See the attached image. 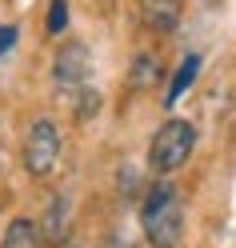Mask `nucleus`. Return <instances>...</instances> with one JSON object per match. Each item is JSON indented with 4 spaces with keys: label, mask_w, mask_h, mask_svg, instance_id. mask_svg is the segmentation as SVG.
Masks as SVG:
<instances>
[{
    "label": "nucleus",
    "mask_w": 236,
    "mask_h": 248,
    "mask_svg": "<svg viewBox=\"0 0 236 248\" xmlns=\"http://www.w3.org/2000/svg\"><path fill=\"white\" fill-rule=\"evenodd\" d=\"M140 224H144V236L152 248H176L184 236V208H180V196L168 180L152 184L144 204H140Z\"/></svg>",
    "instance_id": "obj_1"
},
{
    "label": "nucleus",
    "mask_w": 236,
    "mask_h": 248,
    "mask_svg": "<svg viewBox=\"0 0 236 248\" xmlns=\"http://www.w3.org/2000/svg\"><path fill=\"white\" fill-rule=\"evenodd\" d=\"M192 148H196V128L188 120H168L160 132L152 136V144H148V164H152V172H176V168L192 156Z\"/></svg>",
    "instance_id": "obj_2"
},
{
    "label": "nucleus",
    "mask_w": 236,
    "mask_h": 248,
    "mask_svg": "<svg viewBox=\"0 0 236 248\" xmlns=\"http://www.w3.org/2000/svg\"><path fill=\"white\" fill-rule=\"evenodd\" d=\"M60 160V128L52 120H36L32 128H28L24 136V168H28V176H48L52 168Z\"/></svg>",
    "instance_id": "obj_3"
},
{
    "label": "nucleus",
    "mask_w": 236,
    "mask_h": 248,
    "mask_svg": "<svg viewBox=\"0 0 236 248\" xmlns=\"http://www.w3.org/2000/svg\"><path fill=\"white\" fill-rule=\"evenodd\" d=\"M88 68H92V56H88V48L80 40H68L64 48L56 52V80L60 84H80L84 76H88Z\"/></svg>",
    "instance_id": "obj_4"
},
{
    "label": "nucleus",
    "mask_w": 236,
    "mask_h": 248,
    "mask_svg": "<svg viewBox=\"0 0 236 248\" xmlns=\"http://www.w3.org/2000/svg\"><path fill=\"white\" fill-rule=\"evenodd\" d=\"M68 216H72L68 196H56L52 204H48V212H44L40 240H48V244H64V240H68Z\"/></svg>",
    "instance_id": "obj_5"
},
{
    "label": "nucleus",
    "mask_w": 236,
    "mask_h": 248,
    "mask_svg": "<svg viewBox=\"0 0 236 248\" xmlns=\"http://www.w3.org/2000/svg\"><path fill=\"white\" fill-rule=\"evenodd\" d=\"M140 12L152 32H172L180 20V0H140Z\"/></svg>",
    "instance_id": "obj_6"
},
{
    "label": "nucleus",
    "mask_w": 236,
    "mask_h": 248,
    "mask_svg": "<svg viewBox=\"0 0 236 248\" xmlns=\"http://www.w3.org/2000/svg\"><path fill=\"white\" fill-rule=\"evenodd\" d=\"M0 248H40V228H36V220H24V216H16V220L4 228V240H0Z\"/></svg>",
    "instance_id": "obj_7"
},
{
    "label": "nucleus",
    "mask_w": 236,
    "mask_h": 248,
    "mask_svg": "<svg viewBox=\"0 0 236 248\" xmlns=\"http://www.w3.org/2000/svg\"><path fill=\"white\" fill-rule=\"evenodd\" d=\"M196 72H200V56L192 52V56H184V60H180V68H176V76H172V84H168V96H164V104H168V108L176 104V100L184 96L188 88H192Z\"/></svg>",
    "instance_id": "obj_8"
},
{
    "label": "nucleus",
    "mask_w": 236,
    "mask_h": 248,
    "mask_svg": "<svg viewBox=\"0 0 236 248\" xmlns=\"http://www.w3.org/2000/svg\"><path fill=\"white\" fill-rule=\"evenodd\" d=\"M156 76H160L156 60H152V56H136V64H132V88H148Z\"/></svg>",
    "instance_id": "obj_9"
},
{
    "label": "nucleus",
    "mask_w": 236,
    "mask_h": 248,
    "mask_svg": "<svg viewBox=\"0 0 236 248\" xmlns=\"http://www.w3.org/2000/svg\"><path fill=\"white\" fill-rule=\"evenodd\" d=\"M44 24H48L52 36L64 32V28H68V0H52V4H48V20H44Z\"/></svg>",
    "instance_id": "obj_10"
},
{
    "label": "nucleus",
    "mask_w": 236,
    "mask_h": 248,
    "mask_svg": "<svg viewBox=\"0 0 236 248\" xmlns=\"http://www.w3.org/2000/svg\"><path fill=\"white\" fill-rule=\"evenodd\" d=\"M16 32H20L16 24H0V56H4L12 44H16Z\"/></svg>",
    "instance_id": "obj_11"
}]
</instances>
